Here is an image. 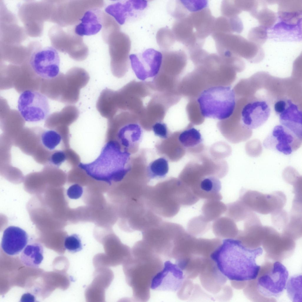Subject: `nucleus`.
I'll use <instances>...</instances> for the list:
<instances>
[{"label":"nucleus","instance_id":"obj_1","mask_svg":"<svg viewBox=\"0 0 302 302\" xmlns=\"http://www.w3.org/2000/svg\"><path fill=\"white\" fill-rule=\"evenodd\" d=\"M262 252L261 247L249 248L241 240L228 238L223 240L210 257L224 276L232 280L244 281L257 277L260 266L256 259Z\"/></svg>","mask_w":302,"mask_h":302},{"label":"nucleus","instance_id":"obj_2","mask_svg":"<svg viewBox=\"0 0 302 302\" xmlns=\"http://www.w3.org/2000/svg\"><path fill=\"white\" fill-rule=\"evenodd\" d=\"M163 260L142 240L136 242L131 255L122 264L126 283L136 301H147L152 280L163 268Z\"/></svg>","mask_w":302,"mask_h":302},{"label":"nucleus","instance_id":"obj_3","mask_svg":"<svg viewBox=\"0 0 302 302\" xmlns=\"http://www.w3.org/2000/svg\"><path fill=\"white\" fill-rule=\"evenodd\" d=\"M130 156L126 150H122L117 142L110 141L94 161L87 164L80 163L78 166L93 179L111 185L113 182L121 181L129 171L127 165Z\"/></svg>","mask_w":302,"mask_h":302},{"label":"nucleus","instance_id":"obj_4","mask_svg":"<svg viewBox=\"0 0 302 302\" xmlns=\"http://www.w3.org/2000/svg\"><path fill=\"white\" fill-rule=\"evenodd\" d=\"M197 101L203 117L225 120L230 117L234 111L235 94L230 86H215L202 91Z\"/></svg>","mask_w":302,"mask_h":302},{"label":"nucleus","instance_id":"obj_5","mask_svg":"<svg viewBox=\"0 0 302 302\" xmlns=\"http://www.w3.org/2000/svg\"><path fill=\"white\" fill-rule=\"evenodd\" d=\"M147 207L161 217L172 218L180 206L179 182L147 187L143 196Z\"/></svg>","mask_w":302,"mask_h":302},{"label":"nucleus","instance_id":"obj_6","mask_svg":"<svg viewBox=\"0 0 302 302\" xmlns=\"http://www.w3.org/2000/svg\"><path fill=\"white\" fill-rule=\"evenodd\" d=\"M184 229L179 224L162 221L142 232V239L163 260L170 259L175 239Z\"/></svg>","mask_w":302,"mask_h":302},{"label":"nucleus","instance_id":"obj_7","mask_svg":"<svg viewBox=\"0 0 302 302\" xmlns=\"http://www.w3.org/2000/svg\"><path fill=\"white\" fill-rule=\"evenodd\" d=\"M17 108L22 117L28 122L43 121L50 113L47 97L43 93L32 90H26L20 94L18 100Z\"/></svg>","mask_w":302,"mask_h":302},{"label":"nucleus","instance_id":"obj_8","mask_svg":"<svg viewBox=\"0 0 302 302\" xmlns=\"http://www.w3.org/2000/svg\"><path fill=\"white\" fill-rule=\"evenodd\" d=\"M105 42L109 45L112 73L116 77H121L125 74L128 68L131 46L129 38L118 30L111 34Z\"/></svg>","mask_w":302,"mask_h":302},{"label":"nucleus","instance_id":"obj_9","mask_svg":"<svg viewBox=\"0 0 302 302\" xmlns=\"http://www.w3.org/2000/svg\"><path fill=\"white\" fill-rule=\"evenodd\" d=\"M239 199L252 211L262 214H272L282 209L286 201L285 195L280 191L263 194L255 191H244Z\"/></svg>","mask_w":302,"mask_h":302},{"label":"nucleus","instance_id":"obj_10","mask_svg":"<svg viewBox=\"0 0 302 302\" xmlns=\"http://www.w3.org/2000/svg\"><path fill=\"white\" fill-rule=\"evenodd\" d=\"M288 276L285 266L279 262H275L269 270L258 277L257 290L265 297H278L286 288Z\"/></svg>","mask_w":302,"mask_h":302},{"label":"nucleus","instance_id":"obj_11","mask_svg":"<svg viewBox=\"0 0 302 302\" xmlns=\"http://www.w3.org/2000/svg\"><path fill=\"white\" fill-rule=\"evenodd\" d=\"M60 59L57 50L51 46L42 48L32 55L29 63L38 76L46 80L56 78L60 73Z\"/></svg>","mask_w":302,"mask_h":302},{"label":"nucleus","instance_id":"obj_12","mask_svg":"<svg viewBox=\"0 0 302 302\" xmlns=\"http://www.w3.org/2000/svg\"><path fill=\"white\" fill-rule=\"evenodd\" d=\"M302 138L281 124L275 126L263 142L266 149L289 155L301 146Z\"/></svg>","mask_w":302,"mask_h":302},{"label":"nucleus","instance_id":"obj_13","mask_svg":"<svg viewBox=\"0 0 302 302\" xmlns=\"http://www.w3.org/2000/svg\"><path fill=\"white\" fill-rule=\"evenodd\" d=\"M129 59L135 75L138 79L143 80L157 74L161 68L163 54L149 48L139 54L130 55Z\"/></svg>","mask_w":302,"mask_h":302},{"label":"nucleus","instance_id":"obj_14","mask_svg":"<svg viewBox=\"0 0 302 302\" xmlns=\"http://www.w3.org/2000/svg\"><path fill=\"white\" fill-rule=\"evenodd\" d=\"M184 279L183 269L177 264L166 261L153 278L150 288L160 291L178 292L182 288Z\"/></svg>","mask_w":302,"mask_h":302},{"label":"nucleus","instance_id":"obj_15","mask_svg":"<svg viewBox=\"0 0 302 302\" xmlns=\"http://www.w3.org/2000/svg\"><path fill=\"white\" fill-rule=\"evenodd\" d=\"M105 253L97 254L93 259L96 268L115 267L122 264L131 255V249L119 240L103 243Z\"/></svg>","mask_w":302,"mask_h":302},{"label":"nucleus","instance_id":"obj_16","mask_svg":"<svg viewBox=\"0 0 302 302\" xmlns=\"http://www.w3.org/2000/svg\"><path fill=\"white\" fill-rule=\"evenodd\" d=\"M280 124L302 138V113L297 105L288 99H281L274 105Z\"/></svg>","mask_w":302,"mask_h":302},{"label":"nucleus","instance_id":"obj_17","mask_svg":"<svg viewBox=\"0 0 302 302\" xmlns=\"http://www.w3.org/2000/svg\"><path fill=\"white\" fill-rule=\"evenodd\" d=\"M64 79L63 101L74 104L79 100L80 89L88 83L89 76L84 69L74 67L69 70Z\"/></svg>","mask_w":302,"mask_h":302},{"label":"nucleus","instance_id":"obj_18","mask_svg":"<svg viewBox=\"0 0 302 302\" xmlns=\"http://www.w3.org/2000/svg\"><path fill=\"white\" fill-rule=\"evenodd\" d=\"M114 278L113 272L109 267L95 268L93 280L85 291L86 301L91 302H104L105 290L109 286Z\"/></svg>","mask_w":302,"mask_h":302},{"label":"nucleus","instance_id":"obj_19","mask_svg":"<svg viewBox=\"0 0 302 302\" xmlns=\"http://www.w3.org/2000/svg\"><path fill=\"white\" fill-rule=\"evenodd\" d=\"M270 113V108L266 101H256L250 102L246 104L242 110V124L248 129H256L266 122Z\"/></svg>","mask_w":302,"mask_h":302},{"label":"nucleus","instance_id":"obj_20","mask_svg":"<svg viewBox=\"0 0 302 302\" xmlns=\"http://www.w3.org/2000/svg\"><path fill=\"white\" fill-rule=\"evenodd\" d=\"M147 5V1L129 0L110 4L105 8V11L118 24L122 25L127 19L143 11Z\"/></svg>","mask_w":302,"mask_h":302},{"label":"nucleus","instance_id":"obj_21","mask_svg":"<svg viewBox=\"0 0 302 302\" xmlns=\"http://www.w3.org/2000/svg\"><path fill=\"white\" fill-rule=\"evenodd\" d=\"M28 239V234L24 230L17 226H9L3 232L1 249L9 255H18L27 245Z\"/></svg>","mask_w":302,"mask_h":302},{"label":"nucleus","instance_id":"obj_22","mask_svg":"<svg viewBox=\"0 0 302 302\" xmlns=\"http://www.w3.org/2000/svg\"><path fill=\"white\" fill-rule=\"evenodd\" d=\"M221 183L214 176H208L199 179L191 189L200 199L220 200L222 196L220 193Z\"/></svg>","mask_w":302,"mask_h":302},{"label":"nucleus","instance_id":"obj_23","mask_svg":"<svg viewBox=\"0 0 302 302\" xmlns=\"http://www.w3.org/2000/svg\"><path fill=\"white\" fill-rule=\"evenodd\" d=\"M104 12L99 9H91L86 11L74 29L75 33L82 37L98 33L102 27Z\"/></svg>","mask_w":302,"mask_h":302},{"label":"nucleus","instance_id":"obj_24","mask_svg":"<svg viewBox=\"0 0 302 302\" xmlns=\"http://www.w3.org/2000/svg\"><path fill=\"white\" fill-rule=\"evenodd\" d=\"M300 24H292L281 21L271 29L270 37L281 41H299L301 39Z\"/></svg>","mask_w":302,"mask_h":302},{"label":"nucleus","instance_id":"obj_25","mask_svg":"<svg viewBox=\"0 0 302 302\" xmlns=\"http://www.w3.org/2000/svg\"><path fill=\"white\" fill-rule=\"evenodd\" d=\"M44 249L42 245L33 243L26 246L21 254L22 262L26 266L37 267L43 259Z\"/></svg>","mask_w":302,"mask_h":302},{"label":"nucleus","instance_id":"obj_26","mask_svg":"<svg viewBox=\"0 0 302 302\" xmlns=\"http://www.w3.org/2000/svg\"><path fill=\"white\" fill-rule=\"evenodd\" d=\"M141 129L138 124H130L122 127L119 130L118 137L121 144L128 148L137 142L141 135Z\"/></svg>","mask_w":302,"mask_h":302},{"label":"nucleus","instance_id":"obj_27","mask_svg":"<svg viewBox=\"0 0 302 302\" xmlns=\"http://www.w3.org/2000/svg\"><path fill=\"white\" fill-rule=\"evenodd\" d=\"M212 229L216 235L228 237L234 236L239 232L235 222L226 216L220 217L214 221Z\"/></svg>","mask_w":302,"mask_h":302},{"label":"nucleus","instance_id":"obj_28","mask_svg":"<svg viewBox=\"0 0 302 302\" xmlns=\"http://www.w3.org/2000/svg\"><path fill=\"white\" fill-rule=\"evenodd\" d=\"M226 206L220 200H206L202 208V215L208 222L214 221L225 213Z\"/></svg>","mask_w":302,"mask_h":302},{"label":"nucleus","instance_id":"obj_29","mask_svg":"<svg viewBox=\"0 0 302 302\" xmlns=\"http://www.w3.org/2000/svg\"><path fill=\"white\" fill-rule=\"evenodd\" d=\"M226 205L225 213L228 217L235 222L245 220L252 211L239 199Z\"/></svg>","mask_w":302,"mask_h":302},{"label":"nucleus","instance_id":"obj_30","mask_svg":"<svg viewBox=\"0 0 302 302\" xmlns=\"http://www.w3.org/2000/svg\"><path fill=\"white\" fill-rule=\"evenodd\" d=\"M179 140L184 147L191 148L200 144L202 139L199 130L192 127L182 132L179 137Z\"/></svg>","mask_w":302,"mask_h":302},{"label":"nucleus","instance_id":"obj_31","mask_svg":"<svg viewBox=\"0 0 302 302\" xmlns=\"http://www.w3.org/2000/svg\"><path fill=\"white\" fill-rule=\"evenodd\" d=\"M301 275L293 276L287 281L286 288L288 295L293 302L301 301Z\"/></svg>","mask_w":302,"mask_h":302},{"label":"nucleus","instance_id":"obj_32","mask_svg":"<svg viewBox=\"0 0 302 302\" xmlns=\"http://www.w3.org/2000/svg\"><path fill=\"white\" fill-rule=\"evenodd\" d=\"M40 139L43 146L48 150L52 151L60 143L61 137L56 131L49 129L42 132Z\"/></svg>","mask_w":302,"mask_h":302},{"label":"nucleus","instance_id":"obj_33","mask_svg":"<svg viewBox=\"0 0 302 302\" xmlns=\"http://www.w3.org/2000/svg\"><path fill=\"white\" fill-rule=\"evenodd\" d=\"M169 170L168 162L163 158H160L152 162L149 167L150 176L152 178H163Z\"/></svg>","mask_w":302,"mask_h":302},{"label":"nucleus","instance_id":"obj_34","mask_svg":"<svg viewBox=\"0 0 302 302\" xmlns=\"http://www.w3.org/2000/svg\"><path fill=\"white\" fill-rule=\"evenodd\" d=\"M210 226L202 215L194 217L188 222L187 230L190 234H201L206 232Z\"/></svg>","mask_w":302,"mask_h":302},{"label":"nucleus","instance_id":"obj_35","mask_svg":"<svg viewBox=\"0 0 302 302\" xmlns=\"http://www.w3.org/2000/svg\"><path fill=\"white\" fill-rule=\"evenodd\" d=\"M175 39L173 31L167 29H160L157 35V43L164 51L170 47Z\"/></svg>","mask_w":302,"mask_h":302},{"label":"nucleus","instance_id":"obj_36","mask_svg":"<svg viewBox=\"0 0 302 302\" xmlns=\"http://www.w3.org/2000/svg\"><path fill=\"white\" fill-rule=\"evenodd\" d=\"M267 36L266 28L261 26L252 29L249 33L248 38L252 42L259 46L265 42Z\"/></svg>","mask_w":302,"mask_h":302},{"label":"nucleus","instance_id":"obj_37","mask_svg":"<svg viewBox=\"0 0 302 302\" xmlns=\"http://www.w3.org/2000/svg\"><path fill=\"white\" fill-rule=\"evenodd\" d=\"M64 247L69 252L74 253L81 251L82 249V245L78 236L73 234L65 238Z\"/></svg>","mask_w":302,"mask_h":302},{"label":"nucleus","instance_id":"obj_38","mask_svg":"<svg viewBox=\"0 0 302 302\" xmlns=\"http://www.w3.org/2000/svg\"><path fill=\"white\" fill-rule=\"evenodd\" d=\"M66 158V154L63 151L56 150L50 155L49 160V163L54 167L58 168L65 162Z\"/></svg>","mask_w":302,"mask_h":302},{"label":"nucleus","instance_id":"obj_39","mask_svg":"<svg viewBox=\"0 0 302 302\" xmlns=\"http://www.w3.org/2000/svg\"><path fill=\"white\" fill-rule=\"evenodd\" d=\"M83 192V189L81 186L78 184H74L69 188L67 194L70 198L76 199L81 196Z\"/></svg>","mask_w":302,"mask_h":302},{"label":"nucleus","instance_id":"obj_40","mask_svg":"<svg viewBox=\"0 0 302 302\" xmlns=\"http://www.w3.org/2000/svg\"><path fill=\"white\" fill-rule=\"evenodd\" d=\"M152 129L156 135L163 138L167 137V130L164 124L157 122L153 126Z\"/></svg>","mask_w":302,"mask_h":302}]
</instances>
